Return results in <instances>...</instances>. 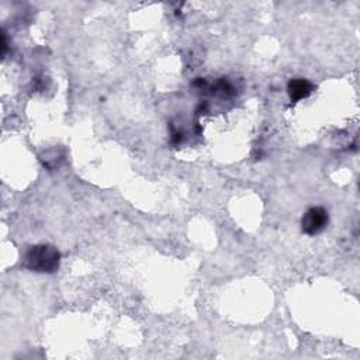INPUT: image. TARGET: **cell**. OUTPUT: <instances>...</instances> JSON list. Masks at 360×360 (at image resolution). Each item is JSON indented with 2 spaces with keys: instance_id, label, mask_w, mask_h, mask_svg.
Segmentation results:
<instances>
[{
  "instance_id": "1",
  "label": "cell",
  "mask_w": 360,
  "mask_h": 360,
  "mask_svg": "<svg viewBox=\"0 0 360 360\" xmlns=\"http://www.w3.org/2000/svg\"><path fill=\"white\" fill-rule=\"evenodd\" d=\"M59 262L61 254L52 245H34L23 259L24 266L36 273H54L58 271Z\"/></svg>"
},
{
  "instance_id": "2",
  "label": "cell",
  "mask_w": 360,
  "mask_h": 360,
  "mask_svg": "<svg viewBox=\"0 0 360 360\" xmlns=\"http://www.w3.org/2000/svg\"><path fill=\"white\" fill-rule=\"evenodd\" d=\"M328 211L322 207H314L304 214L301 219V229L304 233L312 236L322 232L328 225Z\"/></svg>"
},
{
  "instance_id": "3",
  "label": "cell",
  "mask_w": 360,
  "mask_h": 360,
  "mask_svg": "<svg viewBox=\"0 0 360 360\" xmlns=\"http://www.w3.org/2000/svg\"><path fill=\"white\" fill-rule=\"evenodd\" d=\"M289 96L293 103H297L305 97H308L312 92V85L305 79H293L287 86Z\"/></svg>"
}]
</instances>
